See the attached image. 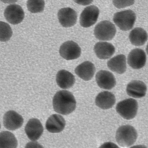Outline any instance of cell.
I'll list each match as a JSON object with an SVG mask.
<instances>
[{"label":"cell","instance_id":"7c38bea8","mask_svg":"<svg viewBox=\"0 0 148 148\" xmlns=\"http://www.w3.org/2000/svg\"><path fill=\"white\" fill-rule=\"evenodd\" d=\"M59 22L64 27H70L76 24L77 14L73 9L70 8H62L58 13Z\"/></svg>","mask_w":148,"mask_h":148},{"label":"cell","instance_id":"277c9868","mask_svg":"<svg viewBox=\"0 0 148 148\" xmlns=\"http://www.w3.org/2000/svg\"><path fill=\"white\" fill-rule=\"evenodd\" d=\"M116 109V112L123 118L126 120H132L137 114L138 103L133 98L125 99L118 103Z\"/></svg>","mask_w":148,"mask_h":148},{"label":"cell","instance_id":"5bb4252c","mask_svg":"<svg viewBox=\"0 0 148 148\" xmlns=\"http://www.w3.org/2000/svg\"><path fill=\"white\" fill-rule=\"evenodd\" d=\"M66 122L63 116L60 114H54L49 116L46 122V128L48 131L56 134L64 130Z\"/></svg>","mask_w":148,"mask_h":148},{"label":"cell","instance_id":"d6986e66","mask_svg":"<svg viewBox=\"0 0 148 148\" xmlns=\"http://www.w3.org/2000/svg\"><path fill=\"white\" fill-rule=\"evenodd\" d=\"M111 71L119 74H123L127 70V60L125 55H118L111 58L107 63Z\"/></svg>","mask_w":148,"mask_h":148},{"label":"cell","instance_id":"d4e9b609","mask_svg":"<svg viewBox=\"0 0 148 148\" xmlns=\"http://www.w3.org/2000/svg\"><path fill=\"white\" fill-rule=\"evenodd\" d=\"M113 3L115 7L121 9L133 5L135 0H113Z\"/></svg>","mask_w":148,"mask_h":148},{"label":"cell","instance_id":"f546056e","mask_svg":"<svg viewBox=\"0 0 148 148\" xmlns=\"http://www.w3.org/2000/svg\"><path fill=\"white\" fill-rule=\"evenodd\" d=\"M130 148H147L146 146H144V145H136V146H133V147H131Z\"/></svg>","mask_w":148,"mask_h":148},{"label":"cell","instance_id":"7a4b0ae2","mask_svg":"<svg viewBox=\"0 0 148 148\" xmlns=\"http://www.w3.org/2000/svg\"><path fill=\"white\" fill-rule=\"evenodd\" d=\"M138 134L133 126L129 125L121 126L116 134V142L122 147L127 148L133 145L137 140Z\"/></svg>","mask_w":148,"mask_h":148},{"label":"cell","instance_id":"6da1fadb","mask_svg":"<svg viewBox=\"0 0 148 148\" xmlns=\"http://www.w3.org/2000/svg\"><path fill=\"white\" fill-rule=\"evenodd\" d=\"M53 107L55 111L63 115L73 113L76 107V101L71 92L66 90L58 91L54 96Z\"/></svg>","mask_w":148,"mask_h":148},{"label":"cell","instance_id":"ac0fdd59","mask_svg":"<svg viewBox=\"0 0 148 148\" xmlns=\"http://www.w3.org/2000/svg\"><path fill=\"white\" fill-rule=\"evenodd\" d=\"M95 67L92 62L85 61L78 65L75 73L81 79L85 81L91 80L95 73Z\"/></svg>","mask_w":148,"mask_h":148},{"label":"cell","instance_id":"9c48e42d","mask_svg":"<svg viewBox=\"0 0 148 148\" xmlns=\"http://www.w3.org/2000/svg\"><path fill=\"white\" fill-rule=\"evenodd\" d=\"M43 130L41 123L36 118L30 119L25 126V133L29 139L32 141L39 140L43 134Z\"/></svg>","mask_w":148,"mask_h":148},{"label":"cell","instance_id":"484cf974","mask_svg":"<svg viewBox=\"0 0 148 148\" xmlns=\"http://www.w3.org/2000/svg\"><path fill=\"white\" fill-rule=\"evenodd\" d=\"M25 148H44V147L37 142L32 141L27 143Z\"/></svg>","mask_w":148,"mask_h":148},{"label":"cell","instance_id":"cb8c5ba5","mask_svg":"<svg viewBox=\"0 0 148 148\" xmlns=\"http://www.w3.org/2000/svg\"><path fill=\"white\" fill-rule=\"evenodd\" d=\"M13 35L12 29L8 23L0 21V41H8L10 40Z\"/></svg>","mask_w":148,"mask_h":148},{"label":"cell","instance_id":"4dcf8cb0","mask_svg":"<svg viewBox=\"0 0 148 148\" xmlns=\"http://www.w3.org/2000/svg\"><path fill=\"white\" fill-rule=\"evenodd\" d=\"M146 51H147V53L148 55V43L147 46V48H146Z\"/></svg>","mask_w":148,"mask_h":148},{"label":"cell","instance_id":"1f68e13d","mask_svg":"<svg viewBox=\"0 0 148 148\" xmlns=\"http://www.w3.org/2000/svg\"><path fill=\"white\" fill-rule=\"evenodd\" d=\"M1 123H0V129H1Z\"/></svg>","mask_w":148,"mask_h":148},{"label":"cell","instance_id":"5b68a950","mask_svg":"<svg viewBox=\"0 0 148 148\" xmlns=\"http://www.w3.org/2000/svg\"><path fill=\"white\" fill-rule=\"evenodd\" d=\"M115 26L108 21H101L95 27L94 34L97 39L101 41L111 40L116 34Z\"/></svg>","mask_w":148,"mask_h":148},{"label":"cell","instance_id":"f1b7e54d","mask_svg":"<svg viewBox=\"0 0 148 148\" xmlns=\"http://www.w3.org/2000/svg\"><path fill=\"white\" fill-rule=\"evenodd\" d=\"M2 2L5 3H13L17 2L18 0H1Z\"/></svg>","mask_w":148,"mask_h":148},{"label":"cell","instance_id":"52a82bcc","mask_svg":"<svg viewBox=\"0 0 148 148\" xmlns=\"http://www.w3.org/2000/svg\"><path fill=\"white\" fill-rule=\"evenodd\" d=\"M99 15V10L96 6L91 5L86 7L80 15V25L84 28L93 26L97 21Z\"/></svg>","mask_w":148,"mask_h":148},{"label":"cell","instance_id":"3957f363","mask_svg":"<svg viewBox=\"0 0 148 148\" xmlns=\"http://www.w3.org/2000/svg\"><path fill=\"white\" fill-rule=\"evenodd\" d=\"M136 20L135 13L131 10L115 13L113 17L116 25L121 30L128 31L133 28Z\"/></svg>","mask_w":148,"mask_h":148},{"label":"cell","instance_id":"4316f807","mask_svg":"<svg viewBox=\"0 0 148 148\" xmlns=\"http://www.w3.org/2000/svg\"><path fill=\"white\" fill-rule=\"evenodd\" d=\"M99 148H120L115 143L111 142H107L103 143Z\"/></svg>","mask_w":148,"mask_h":148},{"label":"cell","instance_id":"8992f818","mask_svg":"<svg viewBox=\"0 0 148 148\" xmlns=\"http://www.w3.org/2000/svg\"><path fill=\"white\" fill-rule=\"evenodd\" d=\"M60 55L67 60H76L81 56V49L79 45L73 41H68L60 47Z\"/></svg>","mask_w":148,"mask_h":148},{"label":"cell","instance_id":"4fadbf2b","mask_svg":"<svg viewBox=\"0 0 148 148\" xmlns=\"http://www.w3.org/2000/svg\"><path fill=\"white\" fill-rule=\"evenodd\" d=\"M96 81L98 86L103 89H112L116 84L114 76L107 70L99 71L96 75Z\"/></svg>","mask_w":148,"mask_h":148},{"label":"cell","instance_id":"9a60e30c","mask_svg":"<svg viewBox=\"0 0 148 148\" xmlns=\"http://www.w3.org/2000/svg\"><path fill=\"white\" fill-rule=\"evenodd\" d=\"M126 91L129 96L134 98H140L146 95L147 87L143 82L134 80L131 81L127 84Z\"/></svg>","mask_w":148,"mask_h":148},{"label":"cell","instance_id":"e0dca14e","mask_svg":"<svg viewBox=\"0 0 148 148\" xmlns=\"http://www.w3.org/2000/svg\"><path fill=\"white\" fill-rule=\"evenodd\" d=\"M116 98L114 95L108 91H103L98 94L95 98L96 105L100 108L108 110L114 105Z\"/></svg>","mask_w":148,"mask_h":148},{"label":"cell","instance_id":"ba28073f","mask_svg":"<svg viewBox=\"0 0 148 148\" xmlns=\"http://www.w3.org/2000/svg\"><path fill=\"white\" fill-rule=\"evenodd\" d=\"M4 16L7 21L13 25L21 23L24 18V12L21 7L17 4L8 5L5 9Z\"/></svg>","mask_w":148,"mask_h":148},{"label":"cell","instance_id":"2e32d148","mask_svg":"<svg viewBox=\"0 0 148 148\" xmlns=\"http://www.w3.org/2000/svg\"><path fill=\"white\" fill-rule=\"evenodd\" d=\"M95 53L99 59L107 60L110 58L115 52L114 47L106 42H97L94 47Z\"/></svg>","mask_w":148,"mask_h":148},{"label":"cell","instance_id":"30bf717a","mask_svg":"<svg viewBox=\"0 0 148 148\" xmlns=\"http://www.w3.org/2000/svg\"><path fill=\"white\" fill-rule=\"evenodd\" d=\"M129 65L132 68L139 69L146 65L147 56L144 50L140 49H135L130 51L127 58Z\"/></svg>","mask_w":148,"mask_h":148},{"label":"cell","instance_id":"603a6c76","mask_svg":"<svg viewBox=\"0 0 148 148\" xmlns=\"http://www.w3.org/2000/svg\"><path fill=\"white\" fill-rule=\"evenodd\" d=\"M27 5L29 11L35 14L44 10L45 3L44 0H28Z\"/></svg>","mask_w":148,"mask_h":148},{"label":"cell","instance_id":"44dd1931","mask_svg":"<svg viewBox=\"0 0 148 148\" xmlns=\"http://www.w3.org/2000/svg\"><path fill=\"white\" fill-rule=\"evenodd\" d=\"M129 38L132 45L140 47L144 45L147 41L148 36L143 29L136 27L130 32Z\"/></svg>","mask_w":148,"mask_h":148},{"label":"cell","instance_id":"83f0119b","mask_svg":"<svg viewBox=\"0 0 148 148\" xmlns=\"http://www.w3.org/2000/svg\"><path fill=\"white\" fill-rule=\"evenodd\" d=\"M77 4L83 6H86L90 4L94 0H73Z\"/></svg>","mask_w":148,"mask_h":148},{"label":"cell","instance_id":"7402d4cb","mask_svg":"<svg viewBox=\"0 0 148 148\" xmlns=\"http://www.w3.org/2000/svg\"><path fill=\"white\" fill-rule=\"evenodd\" d=\"M18 143L15 136L8 131L0 133V148H16Z\"/></svg>","mask_w":148,"mask_h":148},{"label":"cell","instance_id":"ffe728a7","mask_svg":"<svg viewBox=\"0 0 148 148\" xmlns=\"http://www.w3.org/2000/svg\"><path fill=\"white\" fill-rule=\"evenodd\" d=\"M56 81L58 86L63 89H67L72 88L75 84V79L73 74L66 70H61L57 73Z\"/></svg>","mask_w":148,"mask_h":148},{"label":"cell","instance_id":"8fae6325","mask_svg":"<svg viewBox=\"0 0 148 148\" xmlns=\"http://www.w3.org/2000/svg\"><path fill=\"white\" fill-rule=\"evenodd\" d=\"M23 123L22 116L14 110L8 111L3 116V125L8 130L18 129L22 126Z\"/></svg>","mask_w":148,"mask_h":148}]
</instances>
